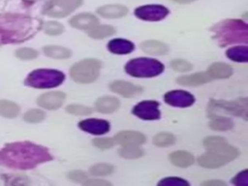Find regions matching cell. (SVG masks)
<instances>
[{"label":"cell","mask_w":248,"mask_h":186,"mask_svg":"<svg viewBox=\"0 0 248 186\" xmlns=\"http://www.w3.org/2000/svg\"><path fill=\"white\" fill-rule=\"evenodd\" d=\"M125 71L133 77L150 78L160 75L164 71V65L152 58H135L126 64Z\"/></svg>","instance_id":"cell-5"},{"label":"cell","mask_w":248,"mask_h":186,"mask_svg":"<svg viewBox=\"0 0 248 186\" xmlns=\"http://www.w3.org/2000/svg\"><path fill=\"white\" fill-rule=\"evenodd\" d=\"M20 108L15 102L0 100V115L6 118H15L18 115Z\"/></svg>","instance_id":"cell-24"},{"label":"cell","mask_w":248,"mask_h":186,"mask_svg":"<svg viewBox=\"0 0 248 186\" xmlns=\"http://www.w3.org/2000/svg\"><path fill=\"white\" fill-rule=\"evenodd\" d=\"M119 155L126 159H136L143 155V151L138 145H122L118 151Z\"/></svg>","instance_id":"cell-28"},{"label":"cell","mask_w":248,"mask_h":186,"mask_svg":"<svg viewBox=\"0 0 248 186\" xmlns=\"http://www.w3.org/2000/svg\"><path fill=\"white\" fill-rule=\"evenodd\" d=\"M226 54L231 60L235 62H247L248 60V48L246 46L230 47Z\"/></svg>","instance_id":"cell-26"},{"label":"cell","mask_w":248,"mask_h":186,"mask_svg":"<svg viewBox=\"0 0 248 186\" xmlns=\"http://www.w3.org/2000/svg\"><path fill=\"white\" fill-rule=\"evenodd\" d=\"M140 48L145 53L152 55H164L169 51V47L166 44L156 40H148L142 42L140 44Z\"/></svg>","instance_id":"cell-20"},{"label":"cell","mask_w":248,"mask_h":186,"mask_svg":"<svg viewBox=\"0 0 248 186\" xmlns=\"http://www.w3.org/2000/svg\"><path fill=\"white\" fill-rule=\"evenodd\" d=\"M209 126L212 130L215 131H226L232 128L233 123L230 118L224 117V116H216L214 117L211 122L209 123Z\"/></svg>","instance_id":"cell-29"},{"label":"cell","mask_w":248,"mask_h":186,"mask_svg":"<svg viewBox=\"0 0 248 186\" xmlns=\"http://www.w3.org/2000/svg\"><path fill=\"white\" fill-rule=\"evenodd\" d=\"M202 185L204 186H224L225 182L221 180H207L202 183Z\"/></svg>","instance_id":"cell-42"},{"label":"cell","mask_w":248,"mask_h":186,"mask_svg":"<svg viewBox=\"0 0 248 186\" xmlns=\"http://www.w3.org/2000/svg\"><path fill=\"white\" fill-rule=\"evenodd\" d=\"M82 0H49L44 6L43 13L52 17H64L74 12Z\"/></svg>","instance_id":"cell-7"},{"label":"cell","mask_w":248,"mask_h":186,"mask_svg":"<svg viewBox=\"0 0 248 186\" xmlns=\"http://www.w3.org/2000/svg\"><path fill=\"white\" fill-rule=\"evenodd\" d=\"M84 185L87 186H108L110 183L106 180H101V179H86L83 182Z\"/></svg>","instance_id":"cell-41"},{"label":"cell","mask_w":248,"mask_h":186,"mask_svg":"<svg viewBox=\"0 0 248 186\" xmlns=\"http://www.w3.org/2000/svg\"><path fill=\"white\" fill-rule=\"evenodd\" d=\"M170 160L176 167L187 168L194 164L195 158L188 151L177 150V151H173L172 153L170 154Z\"/></svg>","instance_id":"cell-22"},{"label":"cell","mask_w":248,"mask_h":186,"mask_svg":"<svg viewBox=\"0 0 248 186\" xmlns=\"http://www.w3.org/2000/svg\"><path fill=\"white\" fill-rule=\"evenodd\" d=\"M68 178L74 182H84L87 179V175L82 170H72L68 173Z\"/></svg>","instance_id":"cell-40"},{"label":"cell","mask_w":248,"mask_h":186,"mask_svg":"<svg viewBox=\"0 0 248 186\" xmlns=\"http://www.w3.org/2000/svg\"><path fill=\"white\" fill-rule=\"evenodd\" d=\"M90 173L95 176L108 175L113 171V166L110 164H96L90 168Z\"/></svg>","instance_id":"cell-31"},{"label":"cell","mask_w":248,"mask_h":186,"mask_svg":"<svg viewBox=\"0 0 248 186\" xmlns=\"http://www.w3.org/2000/svg\"><path fill=\"white\" fill-rule=\"evenodd\" d=\"M171 68L177 72H188L192 70L193 66L190 62L183 59H174L170 63Z\"/></svg>","instance_id":"cell-36"},{"label":"cell","mask_w":248,"mask_h":186,"mask_svg":"<svg viewBox=\"0 0 248 186\" xmlns=\"http://www.w3.org/2000/svg\"><path fill=\"white\" fill-rule=\"evenodd\" d=\"M109 88L111 91L127 98L137 96L142 91L141 87L125 80H114L109 84Z\"/></svg>","instance_id":"cell-14"},{"label":"cell","mask_w":248,"mask_h":186,"mask_svg":"<svg viewBox=\"0 0 248 186\" xmlns=\"http://www.w3.org/2000/svg\"><path fill=\"white\" fill-rule=\"evenodd\" d=\"M119 100L112 96H103L99 98L95 103L96 109L102 113L113 112L119 108Z\"/></svg>","instance_id":"cell-19"},{"label":"cell","mask_w":248,"mask_h":186,"mask_svg":"<svg viewBox=\"0 0 248 186\" xmlns=\"http://www.w3.org/2000/svg\"><path fill=\"white\" fill-rule=\"evenodd\" d=\"M37 30V24L31 17L0 14V45L21 43L32 37Z\"/></svg>","instance_id":"cell-2"},{"label":"cell","mask_w":248,"mask_h":186,"mask_svg":"<svg viewBox=\"0 0 248 186\" xmlns=\"http://www.w3.org/2000/svg\"><path fill=\"white\" fill-rule=\"evenodd\" d=\"M207 74L211 78H227L232 76V68L223 62H216L209 66Z\"/></svg>","instance_id":"cell-23"},{"label":"cell","mask_w":248,"mask_h":186,"mask_svg":"<svg viewBox=\"0 0 248 186\" xmlns=\"http://www.w3.org/2000/svg\"><path fill=\"white\" fill-rule=\"evenodd\" d=\"M115 33L114 27L110 25H95L89 29L88 35L93 39H103Z\"/></svg>","instance_id":"cell-27"},{"label":"cell","mask_w":248,"mask_h":186,"mask_svg":"<svg viewBox=\"0 0 248 186\" xmlns=\"http://www.w3.org/2000/svg\"><path fill=\"white\" fill-rule=\"evenodd\" d=\"M45 116L46 114L43 110L32 108L24 113L23 119L28 123H39L45 119Z\"/></svg>","instance_id":"cell-32"},{"label":"cell","mask_w":248,"mask_h":186,"mask_svg":"<svg viewBox=\"0 0 248 186\" xmlns=\"http://www.w3.org/2000/svg\"><path fill=\"white\" fill-rule=\"evenodd\" d=\"M158 185H166V186H189V183L179 177H166L159 181Z\"/></svg>","instance_id":"cell-37"},{"label":"cell","mask_w":248,"mask_h":186,"mask_svg":"<svg viewBox=\"0 0 248 186\" xmlns=\"http://www.w3.org/2000/svg\"><path fill=\"white\" fill-rule=\"evenodd\" d=\"M78 127L89 134L93 135H103L108 132L109 130V123L104 119H95L89 118L81 120L78 123Z\"/></svg>","instance_id":"cell-13"},{"label":"cell","mask_w":248,"mask_h":186,"mask_svg":"<svg viewBox=\"0 0 248 186\" xmlns=\"http://www.w3.org/2000/svg\"><path fill=\"white\" fill-rule=\"evenodd\" d=\"M203 145L207 151L198 158V163L207 169L222 167L236 158L239 153L235 147L230 145L224 138L219 136L205 138Z\"/></svg>","instance_id":"cell-3"},{"label":"cell","mask_w":248,"mask_h":186,"mask_svg":"<svg viewBox=\"0 0 248 186\" xmlns=\"http://www.w3.org/2000/svg\"><path fill=\"white\" fill-rule=\"evenodd\" d=\"M43 51L46 56L56 59H65L72 55L70 49L59 46H46L43 48Z\"/></svg>","instance_id":"cell-25"},{"label":"cell","mask_w":248,"mask_h":186,"mask_svg":"<svg viewBox=\"0 0 248 186\" xmlns=\"http://www.w3.org/2000/svg\"><path fill=\"white\" fill-rule=\"evenodd\" d=\"M133 113L144 120H155L160 118L159 103L156 101H142L136 105L133 108Z\"/></svg>","instance_id":"cell-8"},{"label":"cell","mask_w":248,"mask_h":186,"mask_svg":"<svg viewBox=\"0 0 248 186\" xmlns=\"http://www.w3.org/2000/svg\"><path fill=\"white\" fill-rule=\"evenodd\" d=\"M65 100V94L61 91H51L46 92L39 96L37 99V104L46 109L53 110L59 108Z\"/></svg>","instance_id":"cell-11"},{"label":"cell","mask_w":248,"mask_h":186,"mask_svg":"<svg viewBox=\"0 0 248 186\" xmlns=\"http://www.w3.org/2000/svg\"><path fill=\"white\" fill-rule=\"evenodd\" d=\"M174 2H177V3H189V2H192L194 0H173Z\"/></svg>","instance_id":"cell-43"},{"label":"cell","mask_w":248,"mask_h":186,"mask_svg":"<svg viewBox=\"0 0 248 186\" xmlns=\"http://www.w3.org/2000/svg\"><path fill=\"white\" fill-rule=\"evenodd\" d=\"M164 100L167 104L173 107L186 108L194 104L195 98L192 94L184 90H172L165 94Z\"/></svg>","instance_id":"cell-10"},{"label":"cell","mask_w":248,"mask_h":186,"mask_svg":"<svg viewBox=\"0 0 248 186\" xmlns=\"http://www.w3.org/2000/svg\"><path fill=\"white\" fill-rule=\"evenodd\" d=\"M115 141L121 145H140L145 141V136L137 131H122L114 137Z\"/></svg>","instance_id":"cell-15"},{"label":"cell","mask_w":248,"mask_h":186,"mask_svg":"<svg viewBox=\"0 0 248 186\" xmlns=\"http://www.w3.org/2000/svg\"><path fill=\"white\" fill-rule=\"evenodd\" d=\"M93 144L100 149H108L113 146L114 140L109 138H97L93 140Z\"/></svg>","instance_id":"cell-38"},{"label":"cell","mask_w":248,"mask_h":186,"mask_svg":"<svg viewBox=\"0 0 248 186\" xmlns=\"http://www.w3.org/2000/svg\"><path fill=\"white\" fill-rule=\"evenodd\" d=\"M16 56L21 60H31L38 56V51L31 47H21L16 50Z\"/></svg>","instance_id":"cell-35"},{"label":"cell","mask_w":248,"mask_h":186,"mask_svg":"<svg viewBox=\"0 0 248 186\" xmlns=\"http://www.w3.org/2000/svg\"><path fill=\"white\" fill-rule=\"evenodd\" d=\"M44 31L46 34L50 36H56L60 35L64 31V27L62 24L56 21H47L44 25Z\"/></svg>","instance_id":"cell-33"},{"label":"cell","mask_w":248,"mask_h":186,"mask_svg":"<svg viewBox=\"0 0 248 186\" xmlns=\"http://www.w3.org/2000/svg\"><path fill=\"white\" fill-rule=\"evenodd\" d=\"M97 13L101 16L106 18H118L126 16L128 13V9L123 5L110 4L100 7L97 10Z\"/></svg>","instance_id":"cell-17"},{"label":"cell","mask_w":248,"mask_h":186,"mask_svg":"<svg viewBox=\"0 0 248 186\" xmlns=\"http://www.w3.org/2000/svg\"><path fill=\"white\" fill-rule=\"evenodd\" d=\"M66 110L75 115H88L91 114L93 109L89 107L81 106V105H69L66 107Z\"/></svg>","instance_id":"cell-34"},{"label":"cell","mask_w":248,"mask_h":186,"mask_svg":"<svg viewBox=\"0 0 248 186\" xmlns=\"http://www.w3.org/2000/svg\"><path fill=\"white\" fill-rule=\"evenodd\" d=\"M175 140V138L170 133H159L153 137V143L159 147H166L171 145Z\"/></svg>","instance_id":"cell-30"},{"label":"cell","mask_w":248,"mask_h":186,"mask_svg":"<svg viewBox=\"0 0 248 186\" xmlns=\"http://www.w3.org/2000/svg\"><path fill=\"white\" fill-rule=\"evenodd\" d=\"M232 182L237 186H247L248 185V170H244L241 172L237 173L233 177Z\"/></svg>","instance_id":"cell-39"},{"label":"cell","mask_w":248,"mask_h":186,"mask_svg":"<svg viewBox=\"0 0 248 186\" xmlns=\"http://www.w3.org/2000/svg\"><path fill=\"white\" fill-rule=\"evenodd\" d=\"M23 1H26V2H34V1H37V0H23Z\"/></svg>","instance_id":"cell-44"},{"label":"cell","mask_w":248,"mask_h":186,"mask_svg":"<svg viewBox=\"0 0 248 186\" xmlns=\"http://www.w3.org/2000/svg\"><path fill=\"white\" fill-rule=\"evenodd\" d=\"M210 108H218L225 111H228L231 114L237 116H244L246 118L247 115V104L246 99L243 102H226V101H217L212 102L210 104Z\"/></svg>","instance_id":"cell-12"},{"label":"cell","mask_w":248,"mask_h":186,"mask_svg":"<svg viewBox=\"0 0 248 186\" xmlns=\"http://www.w3.org/2000/svg\"><path fill=\"white\" fill-rule=\"evenodd\" d=\"M134 44L125 39H113L108 44V48L110 52L115 54H126L134 50Z\"/></svg>","instance_id":"cell-21"},{"label":"cell","mask_w":248,"mask_h":186,"mask_svg":"<svg viewBox=\"0 0 248 186\" xmlns=\"http://www.w3.org/2000/svg\"><path fill=\"white\" fill-rule=\"evenodd\" d=\"M169 11L164 7L160 5H148V6H142L139 7L135 14L139 18L144 19V20H161L163 19L167 15Z\"/></svg>","instance_id":"cell-9"},{"label":"cell","mask_w":248,"mask_h":186,"mask_svg":"<svg viewBox=\"0 0 248 186\" xmlns=\"http://www.w3.org/2000/svg\"><path fill=\"white\" fill-rule=\"evenodd\" d=\"M65 79V75L57 70L37 69L32 71L25 78L24 83L34 88H52L61 84Z\"/></svg>","instance_id":"cell-4"},{"label":"cell","mask_w":248,"mask_h":186,"mask_svg":"<svg viewBox=\"0 0 248 186\" xmlns=\"http://www.w3.org/2000/svg\"><path fill=\"white\" fill-rule=\"evenodd\" d=\"M97 23H98V18L94 15L89 13L78 14L70 19V24L73 27L78 29H82V30H88L93 26L97 25Z\"/></svg>","instance_id":"cell-16"},{"label":"cell","mask_w":248,"mask_h":186,"mask_svg":"<svg viewBox=\"0 0 248 186\" xmlns=\"http://www.w3.org/2000/svg\"><path fill=\"white\" fill-rule=\"evenodd\" d=\"M49 160L51 155L46 148L30 141L7 143L0 149V165L9 169H33Z\"/></svg>","instance_id":"cell-1"},{"label":"cell","mask_w":248,"mask_h":186,"mask_svg":"<svg viewBox=\"0 0 248 186\" xmlns=\"http://www.w3.org/2000/svg\"><path fill=\"white\" fill-rule=\"evenodd\" d=\"M101 69V62L94 58L83 59L74 64L70 69L71 78L79 83H89L94 81Z\"/></svg>","instance_id":"cell-6"},{"label":"cell","mask_w":248,"mask_h":186,"mask_svg":"<svg viewBox=\"0 0 248 186\" xmlns=\"http://www.w3.org/2000/svg\"><path fill=\"white\" fill-rule=\"evenodd\" d=\"M212 78L209 77V75L204 72L202 73H196L188 76H182L179 77L176 81L181 85H187V86H198L203 83H206L210 81Z\"/></svg>","instance_id":"cell-18"}]
</instances>
